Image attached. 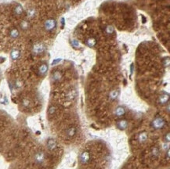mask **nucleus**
<instances>
[{
	"label": "nucleus",
	"mask_w": 170,
	"mask_h": 169,
	"mask_svg": "<svg viewBox=\"0 0 170 169\" xmlns=\"http://www.w3.org/2000/svg\"><path fill=\"white\" fill-rule=\"evenodd\" d=\"M60 72H55L53 74V79L57 81L60 79Z\"/></svg>",
	"instance_id": "obj_18"
},
{
	"label": "nucleus",
	"mask_w": 170,
	"mask_h": 169,
	"mask_svg": "<svg viewBox=\"0 0 170 169\" xmlns=\"http://www.w3.org/2000/svg\"><path fill=\"white\" fill-rule=\"evenodd\" d=\"M47 146L50 149H53L56 147V142L53 139H49L47 142Z\"/></svg>",
	"instance_id": "obj_9"
},
{
	"label": "nucleus",
	"mask_w": 170,
	"mask_h": 169,
	"mask_svg": "<svg viewBox=\"0 0 170 169\" xmlns=\"http://www.w3.org/2000/svg\"><path fill=\"white\" fill-rule=\"evenodd\" d=\"M118 126L120 128V129H126V128L127 127V121H124V120H122V121H120L118 123Z\"/></svg>",
	"instance_id": "obj_12"
},
{
	"label": "nucleus",
	"mask_w": 170,
	"mask_h": 169,
	"mask_svg": "<svg viewBox=\"0 0 170 169\" xmlns=\"http://www.w3.org/2000/svg\"><path fill=\"white\" fill-rule=\"evenodd\" d=\"M35 160L38 164H42L45 160V154L43 152H39L37 153L35 156Z\"/></svg>",
	"instance_id": "obj_4"
},
{
	"label": "nucleus",
	"mask_w": 170,
	"mask_h": 169,
	"mask_svg": "<svg viewBox=\"0 0 170 169\" xmlns=\"http://www.w3.org/2000/svg\"><path fill=\"white\" fill-rule=\"evenodd\" d=\"M153 125L154 127L157 128V129H160V128L163 127V125H165V122L161 118H156L153 121Z\"/></svg>",
	"instance_id": "obj_5"
},
{
	"label": "nucleus",
	"mask_w": 170,
	"mask_h": 169,
	"mask_svg": "<svg viewBox=\"0 0 170 169\" xmlns=\"http://www.w3.org/2000/svg\"><path fill=\"white\" fill-rule=\"evenodd\" d=\"M75 132H76V129L74 128H71V129H69L67 131V134L68 136H73L75 134Z\"/></svg>",
	"instance_id": "obj_13"
},
{
	"label": "nucleus",
	"mask_w": 170,
	"mask_h": 169,
	"mask_svg": "<svg viewBox=\"0 0 170 169\" xmlns=\"http://www.w3.org/2000/svg\"><path fill=\"white\" fill-rule=\"evenodd\" d=\"M106 32H107V34H109V35H110V34H112L113 32H114V28H113L111 26H107V28H106Z\"/></svg>",
	"instance_id": "obj_16"
},
{
	"label": "nucleus",
	"mask_w": 170,
	"mask_h": 169,
	"mask_svg": "<svg viewBox=\"0 0 170 169\" xmlns=\"http://www.w3.org/2000/svg\"><path fill=\"white\" fill-rule=\"evenodd\" d=\"M147 139V134L146 133H142L140 135V136H139V142H145Z\"/></svg>",
	"instance_id": "obj_15"
},
{
	"label": "nucleus",
	"mask_w": 170,
	"mask_h": 169,
	"mask_svg": "<svg viewBox=\"0 0 170 169\" xmlns=\"http://www.w3.org/2000/svg\"><path fill=\"white\" fill-rule=\"evenodd\" d=\"M20 56V51L17 50H14L11 52V57L13 60H17Z\"/></svg>",
	"instance_id": "obj_8"
},
{
	"label": "nucleus",
	"mask_w": 170,
	"mask_h": 169,
	"mask_svg": "<svg viewBox=\"0 0 170 169\" xmlns=\"http://www.w3.org/2000/svg\"><path fill=\"white\" fill-rule=\"evenodd\" d=\"M96 42V41L95 39H94V38H89V39L87 40V42H86L87 45H88L89 46H90V47H93V46H95Z\"/></svg>",
	"instance_id": "obj_10"
},
{
	"label": "nucleus",
	"mask_w": 170,
	"mask_h": 169,
	"mask_svg": "<svg viewBox=\"0 0 170 169\" xmlns=\"http://www.w3.org/2000/svg\"><path fill=\"white\" fill-rule=\"evenodd\" d=\"M56 28V21L53 19H50L45 23V28L46 31H52Z\"/></svg>",
	"instance_id": "obj_1"
},
{
	"label": "nucleus",
	"mask_w": 170,
	"mask_h": 169,
	"mask_svg": "<svg viewBox=\"0 0 170 169\" xmlns=\"http://www.w3.org/2000/svg\"><path fill=\"white\" fill-rule=\"evenodd\" d=\"M47 70H48V67H47V65L45 64V63H43V64H42V65L39 67V74H41V75H44V74H46Z\"/></svg>",
	"instance_id": "obj_6"
},
{
	"label": "nucleus",
	"mask_w": 170,
	"mask_h": 169,
	"mask_svg": "<svg viewBox=\"0 0 170 169\" xmlns=\"http://www.w3.org/2000/svg\"><path fill=\"white\" fill-rule=\"evenodd\" d=\"M90 159V155L89 152H83L80 156V160L82 164H87Z\"/></svg>",
	"instance_id": "obj_2"
},
{
	"label": "nucleus",
	"mask_w": 170,
	"mask_h": 169,
	"mask_svg": "<svg viewBox=\"0 0 170 169\" xmlns=\"http://www.w3.org/2000/svg\"><path fill=\"white\" fill-rule=\"evenodd\" d=\"M14 12L17 15H21L22 13H23V8H22V6L20 5L17 6L16 8H15V10H14Z\"/></svg>",
	"instance_id": "obj_11"
},
{
	"label": "nucleus",
	"mask_w": 170,
	"mask_h": 169,
	"mask_svg": "<svg viewBox=\"0 0 170 169\" xmlns=\"http://www.w3.org/2000/svg\"><path fill=\"white\" fill-rule=\"evenodd\" d=\"M115 113H116V114L118 115V116H121V115L124 114L125 110H124V109H123L122 107H118V108L116 109Z\"/></svg>",
	"instance_id": "obj_14"
},
{
	"label": "nucleus",
	"mask_w": 170,
	"mask_h": 169,
	"mask_svg": "<svg viewBox=\"0 0 170 169\" xmlns=\"http://www.w3.org/2000/svg\"><path fill=\"white\" fill-rule=\"evenodd\" d=\"M44 50H45V46L42 44H38L33 48V52L35 54H40L42 52H43Z\"/></svg>",
	"instance_id": "obj_3"
},
{
	"label": "nucleus",
	"mask_w": 170,
	"mask_h": 169,
	"mask_svg": "<svg viewBox=\"0 0 170 169\" xmlns=\"http://www.w3.org/2000/svg\"><path fill=\"white\" fill-rule=\"evenodd\" d=\"M19 31L17 29V28H12L11 29V31L10 32V36L12 38V39H17V38L19 36Z\"/></svg>",
	"instance_id": "obj_7"
},
{
	"label": "nucleus",
	"mask_w": 170,
	"mask_h": 169,
	"mask_svg": "<svg viewBox=\"0 0 170 169\" xmlns=\"http://www.w3.org/2000/svg\"><path fill=\"white\" fill-rule=\"evenodd\" d=\"M21 27L22 29L26 30V29L28 28V22H26V21H23L21 24Z\"/></svg>",
	"instance_id": "obj_17"
}]
</instances>
